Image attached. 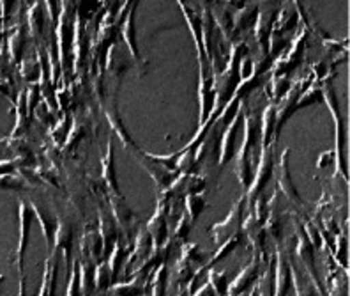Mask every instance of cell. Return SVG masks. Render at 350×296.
<instances>
[{"mask_svg": "<svg viewBox=\"0 0 350 296\" xmlns=\"http://www.w3.org/2000/svg\"><path fill=\"white\" fill-rule=\"evenodd\" d=\"M243 110V108H241ZM243 144H241L239 155H237V177L244 190L248 188L252 183V153L256 146L258 135H260V116L252 112V114H244L243 112Z\"/></svg>", "mask_w": 350, "mask_h": 296, "instance_id": "6da1fadb", "label": "cell"}, {"mask_svg": "<svg viewBox=\"0 0 350 296\" xmlns=\"http://www.w3.org/2000/svg\"><path fill=\"white\" fill-rule=\"evenodd\" d=\"M322 98L325 99V103H327L329 110L333 114L334 117V125H336V149H334V162L338 163V171L342 172L343 180L345 183L349 181L347 177V169L345 163H343V142H345V135H343V121H342V114H340V107H338V98L336 92L331 87V80L325 78L322 80Z\"/></svg>", "mask_w": 350, "mask_h": 296, "instance_id": "7a4b0ae2", "label": "cell"}, {"mask_svg": "<svg viewBox=\"0 0 350 296\" xmlns=\"http://www.w3.org/2000/svg\"><path fill=\"white\" fill-rule=\"evenodd\" d=\"M18 219H20V240H18L16 249V268H18V296H25V273H23V256H25L27 243L30 236V225H32V210L30 204L20 199V210H18Z\"/></svg>", "mask_w": 350, "mask_h": 296, "instance_id": "3957f363", "label": "cell"}, {"mask_svg": "<svg viewBox=\"0 0 350 296\" xmlns=\"http://www.w3.org/2000/svg\"><path fill=\"white\" fill-rule=\"evenodd\" d=\"M108 202H110L111 219H113V222H116L117 231H119L120 234H124L122 243L129 249L133 236L137 234V223H138L137 215L129 210V206L126 204L122 195H110V197H108Z\"/></svg>", "mask_w": 350, "mask_h": 296, "instance_id": "277c9868", "label": "cell"}, {"mask_svg": "<svg viewBox=\"0 0 350 296\" xmlns=\"http://www.w3.org/2000/svg\"><path fill=\"white\" fill-rule=\"evenodd\" d=\"M200 62V86H198V99H200V126L213 119L214 110V71H211L209 60L198 56Z\"/></svg>", "mask_w": 350, "mask_h": 296, "instance_id": "5b68a950", "label": "cell"}, {"mask_svg": "<svg viewBox=\"0 0 350 296\" xmlns=\"http://www.w3.org/2000/svg\"><path fill=\"white\" fill-rule=\"evenodd\" d=\"M273 169H274V155H273V147H264L260 155V162H258V169H256L255 177L252 180L250 186L246 190V202L248 204H253L256 197H260V192H264L267 181L273 176Z\"/></svg>", "mask_w": 350, "mask_h": 296, "instance_id": "8992f818", "label": "cell"}, {"mask_svg": "<svg viewBox=\"0 0 350 296\" xmlns=\"http://www.w3.org/2000/svg\"><path fill=\"white\" fill-rule=\"evenodd\" d=\"M244 204H246V197H241L232 206L230 213L226 215V219L223 222H218L216 225H213L211 234H213V240L216 241V245L223 243V241L235 236V234H239L241 223H243L244 219Z\"/></svg>", "mask_w": 350, "mask_h": 296, "instance_id": "52a82bcc", "label": "cell"}, {"mask_svg": "<svg viewBox=\"0 0 350 296\" xmlns=\"http://www.w3.org/2000/svg\"><path fill=\"white\" fill-rule=\"evenodd\" d=\"M295 231H297V245H295V252H297L299 261L304 264V273H306L308 277L312 279V282L315 284L317 291L324 295L321 280H319V271H317V264H315V249H313V245L308 241L304 231H301L299 223H295Z\"/></svg>", "mask_w": 350, "mask_h": 296, "instance_id": "ba28073f", "label": "cell"}, {"mask_svg": "<svg viewBox=\"0 0 350 296\" xmlns=\"http://www.w3.org/2000/svg\"><path fill=\"white\" fill-rule=\"evenodd\" d=\"M274 277H273V296H288L292 291L291 267H288V254L285 249L278 247L274 254Z\"/></svg>", "mask_w": 350, "mask_h": 296, "instance_id": "9c48e42d", "label": "cell"}, {"mask_svg": "<svg viewBox=\"0 0 350 296\" xmlns=\"http://www.w3.org/2000/svg\"><path fill=\"white\" fill-rule=\"evenodd\" d=\"M258 271H260V258H258L256 254H253L250 264H246V267L237 273V277L228 284L225 296H243L244 293L248 291L253 284L256 282V279H258Z\"/></svg>", "mask_w": 350, "mask_h": 296, "instance_id": "30bf717a", "label": "cell"}, {"mask_svg": "<svg viewBox=\"0 0 350 296\" xmlns=\"http://www.w3.org/2000/svg\"><path fill=\"white\" fill-rule=\"evenodd\" d=\"M71 250H73V223L57 217V227L53 232V245H51L50 254H62L66 264H73Z\"/></svg>", "mask_w": 350, "mask_h": 296, "instance_id": "8fae6325", "label": "cell"}, {"mask_svg": "<svg viewBox=\"0 0 350 296\" xmlns=\"http://www.w3.org/2000/svg\"><path fill=\"white\" fill-rule=\"evenodd\" d=\"M241 125H243V110H239V114L234 117V119L225 126L223 130L221 138H219V158L218 165L219 169L225 167L226 163L230 162L235 155V138H237V132H239Z\"/></svg>", "mask_w": 350, "mask_h": 296, "instance_id": "7c38bea8", "label": "cell"}, {"mask_svg": "<svg viewBox=\"0 0 350 296\" xmlns=\"http://www.w3.org/2000/svg\"><path fill=\"white\" fill-rule=\"evenodd\" d=\"M135 155L138 156V162L142 163V167L149 172L150 177H152L154 183H156V186H158L159 190H165L170 186V183L175 177V172L168 171V169L165 167V165H161L158 160H154L149 153H144V151L137 149L135 151Z\"/></svg>", "mask_w": 350, "mask_h": 296, "instance_id": "4fadbf2b", "label": "cell"}, {"mask_svg": "<svg viewBox=\"0 0 350 296\" xmlns=\"http://www.w3.org/2000/svg\"><path fill=\"white\" fill-rule=\"evenodd\" d=\"M241 231L246 234L248 238L250 245H252V249L255 250V254L260 258H264L265 254V229L264 223L258 222L253 215V211H250L246 219H243V223H241Z\"/></svg>", "mask_w": 350, "mask_h": 296, "instance_id": "5bb4252c", "label": "cell"}, {"mask_svg": "<svg viewBox=\"0 0 350 296\" xmlns=\"http://www.w3.org/2000/svg\"><path fill=\"white\" fill-rule=\"evenodd\" d=\"M30 210H32V215L38 219L39 225H41V232H43L44 241H46V249L51 250V245H53V232L57 227V217L51 213L46 208L43 201H36L32 199L30 201Z\"/></svg>", "mask_w": 350, "mask_h": 296, "instance_id": "9a60e30c", "label": "cell"}, {"mask_svg": "<svg viewBox=\"0 0 350 296\" xmlns=\"http://www.w3.org/2000/svg\"><path fill=\"white\" fill-rule=\"evenodd\" d=\"M278 186L285 193V197L292 202V206H295L299 211H303L304 202L301 195L295 190V185L292 183L291 171H288V149L283 151L282 163H280V176H278Z\"/></svg>", "mask_w": 350, "mask_h": 296, "instance_id": "2e32d148", "label": "cell"}, {"mask_svg": "<svg viewBox=\"0 0 350 296\" xmlns=\"http://www.w3.org/2000/svg\"><path fill=\"white\" fill-rule=\"evenodd\" d=\"M135 236H137L135 247H133L129 258L126 259V271H128V275H131L133 270H135V268L149 256L150 250H152V240H150V234L147 229H140L138 234H135Z\"/></svg>", "mask_w": 350, "mask_h": 296, "instance_id": "e0dca14e", "label": "cell"}, {"mask_svg": "<svg viewBox=\"0 0 350 296\" xmlns=\"http://www.w3.org/2000/svg\"><path fill=\"white\" fill-rule=\"evenodd\" d=\"M149 275H133L128 282L113 284L108 288V291L113 296H144L149 289Z\"/></svg>", "mask_w": 350, "mask_h": 296, "instance_id": "ac0fdd59", "label": "cell"}, {"mask_svg": "<svg viewBox=\"0 0 350 296\" xmlns=\"http://www.w3.org/2000/svg\"><path fill=\"white\" fill-rule=\"evenodd\" d=\"M98 220H99V236L103 241V256H107L108 250H111V247L116 245V241L119 240V231H117V225L111 219V215H108L107 211L99 206L98 211Z\"/></svg>", "mask_w": 350, "mask_h": 296, "instance_id": "d6986e66", "label": "cell"}, {"mask_svg": "<svg viewBox=\"0 0 350 296\" xmlns=\"http://www.w3.org/2000/svg\"><path fill=\"white\" fill-rule=\"evenodd\" d=\"M135 11H137V5H133L128 13H126L124 20H122V23H120V36H122V39H124V43L128 45V50L129 53H131L133 59L137 60V62H140L142 66V64H146V62L142 60L140 52H138L137 32H135Z\"/></svg>", "mask_w": 350, "mask_h": 296, "instance_id": "ffe728a7", "label": "cell"}, {"mask_svg": "<svg viewBox=\"0 0 350 296\" xmlns=\"http://www.w3.org/2000/svg\"><path fill=\"white\" fill-rule=\"evenodd\" d=\"M288 267H291L292 289L295 291V296H319L315 284H313L312 279L304 273V270H301V268L297 267V262L288 259Z\"/></svg>", "mask_w": 350, "mask_h": 296, "instance_id": "44dd1931", "label": "cell"}, {"mask_svg": "<svg viewBox=\"0 0 350 296\" xmlns=\"http://www.w3.org/2000/svg\"><path fill=\"white\" fill-rule=\"evenodd\" d=\"M262 149L269 147L276 140V105H267L260 114Z\"/></svg>", "mask_w": 350, "mask_h": 296, "instance_id": "7402d4cb", "label": "cell"}, {"mask_svg": "<svg viewBox=\"0 0 350 296\" xmlns=\"http://www.w3.org/2000/svg\"><path fill=\"white\" fill-rule=\"evenodd\" d=\"M103 180L107 183V188L110 195H120L119 183H117V171H116V160H113V140H108L107 153L103 158Z\"/></svg>", "mask_w": 350, "mask_h": 296, "instance_id": "603a6c76", "label": "cell"}, {"mask_svg": "<svg viewBox=\"0 0 350 296\" xmlns=\"http://www.w3.org/2000/svg\"><path fill=\"white\" fill-rule=\"evenodd\" d=\"M78 280H80L81 296H92L94 289V261L85 258H78Z\"/></svg>", "mask_w": 350, "mask_h": 296, "instance_id": "cb8c5ba5", "label": "cell"}, {"mask_svg": "<svg viewBox=\"0 0 350 296\" xmlns=\"http://www.w3.org/2000/svg\"><path fill=\"white\" fill-rule=\"evenodd\" d=\"M129 64H128V59H126L122 53L117 50V43L111 45L110 48H108L107 52V69L108 73L111 75V77L116 78L117 82L120 80V77L128 71Z\"/></svg>", "mask_w": 350, "mask_h": 296, "instance_id": "d4e9b609", "label": "cell"}, {"mask_svg": "<svg viewBox=\"0 0 350 296\" xmlns=\"http://www.w3.org/2000/svg\"><path fill=\"white\" fill-rule=\"evenodd\" d=\"M23 48H25V32H23L22 27H16L13 34L9 36L8 41L9 60L14 62V64H20V62H22Z\"/></svg>", "mask_w": 350, "mask_h": 296, "instance_id": "484cf974", "label": "cell"}, {"mask_svg": "<svg viewBox=\"0 0 350 296\" xmlns=\"http://www.w3.org/2000/svg\"><path fill=\"white\" fill-rule=\"evenodd\" d=\"M27 25H29L30 34L43 36L44 30V5L43 2H34L27 14Z\"/></svg>", "mask_w": 350, "mask_h": 296, "instance_id": "4316f807", "label": "cell"}, {"mask_svg": "<svg viewBox=\"0 0 350 296\" xmlns=\"http://www.w3.org/2000/svg\"><path fill=\"white\" fill-rule=\"evenodd\" d=\"M111 277L110 268H108V262L103 259V261L96 262L94 264V289L99 293V295H105L108 293V288L111 286Z\"/></svg>", "mask_w": 350, "mask_h": 296, "instance_id": "83f0119b", "label": "cell"}, {"mask_svg": "<svg viewBox=\"0 0 350 296\" xmlns=\"http://www.w3.org/2000/svg\"><path fill=\"white\" fill-rule=\"evenodd\" d=\"M167 282H168V270L167 264H159L154 270L152 277H150V296H167Z\"/></svg>", "mask_w": 350, "mask_h": 296, "instance_id": "f1b7e54d", "label": "cell"}, {"mask_svg": "<svg viewBox=\"0 0 350 296\" xmlns=\"http://www.w3.org/2000/svg\"><path fill=\"white\" fill-rule=\"evenodd\" d=\"M107 119L108 123H110V126L113 128V132H116V135H119L120 140L124 142V146L129 147V149L135 153V151L138 149L137 146H135V142L131 140V137H129V134L126 132L124 125H122V121H120L119 117V112H117V108H113V110H107Z\"/></svg>", "mask_w": 350, "mask_h": 296, "instance_id": "f546056e", "label": "cell"}, {"mask_svg": "<svg viewBox=\"0 0 350 296\" xmlns=\"http://www.w3.org/2000/svg\"><path fill=\"white\" fill-rule=\"evenodd\" d=\"M205 275H207V284L211 286V289L214 291V295L216 296H225L226 295V288H228V277H226V271H218V270H213V268H209V270L205 271Z\"/></svg>", "mask_w": 350, "mask_h": 296, "instance_id": "4dcf8cb0", "label": "cell"}, {"mask_svg": "<svg viewBox=\"0 0 350 296\" xmlns=\"http://www.w3.org/2000/svg\"><path fill=\"white\" fill-rule=\"evenodd\" d=\"M180 259L188 261L189 264H200V267L207 262V256H205L198 243H183V247H180Z\"/></svg>", "mask_w": 350, "mask_h": 296, "instance_id": "1f68e13d", "label": "cell"}, {"mask_svg": "<svg viewBox=\"0 0 350 296\" xmlns=\"http://www.w3.org/2000/svg\"><path fill=\"white\" fill-rule=\"evenodd\" d=\"M264 229H265V234H269L276 243L282 241V234H283L282 217H280V213L274 211L273 208H269V215H267V219H265Z\"/></svg>", "mask_w": 350, "mask_h": 296, "instance_id": "d6a6232c", "label": "cell"}, {"mask_svg": "<svg viewBox=\"0 0 350 296\" xmlns=\"http://www.w3.org/2000/svg\"><path fill=\"white\" fill-rule=\"evenodd\" d=\"M256 13H258V9L255 5L253 8H241L237 16L234 18V34L235 32H243V30L250 29V25L255 23Z\"/></svg>", "mask_w": 350, "mask_h": 296, "instance_id": "836d02e7", "label": "cell"}, {"mask_svg": "<svg viewBox=\"0 0 350 296\" xmlns=\"http://www.w3.org/2000/svg\"><path fill=\"white\" fill-rule=\"evenodd\" d=\"M184 202H186V213L193 222L202 215V211L205 210V204H207L204 193H189V195H186Z\"/></svg>", "mask_w": 350, "mask_h": 296, "instance_id": "e575fe53", "label": "cell"}, {"mask_svg": "<svg viewBox=\"0 0 350 296\" xmlns=\"http://www.w3.org/2000/svg\"><path fill=\"white\" fill-rule=\"evenodd\" d=\"M126 250H129L128 247H126L124 243H122V240H117L116 245L111 247V254L110 258H108V268H110V273L111 277L116 279L117 275H119V270L120 267H122V256H124Z\"/></svg>", "mask_w": 350, "mask_h": 296, "instance_id": "d590c367", "label": "cell"}, {"mask_svg": "<svg viewBox=\"0 0 350 296\" xmlns=\"http://www.w3.org/2000/svg\"><path fill=\"white\" fill-rule=\"evenodd\" d=\"M292 87V80L286 75L283 77H273L267 86V90H269V96L276 101V99H282L283 96L288 92V89Z\"/></svg>", "mask_w": 350, "mask_h": 296, "instance_id": "8d00e7d4", "label": "cell"}, {"mask_svg": "<svg viewBox=\"0 0 350 296\" xmlns=\"http://www.w3.org/2000/svg\"><path fill=\"white\" fill-rule=\"evenodd\" d=\"M191 277H193V264H189V262L184 261V259H179L174 268L172 284H174V286H186Z\"/></svg>", "mask_w": 350, "mask_h": 296, "instance_id": "74e56055", "label": "cell"}, {"mask_svg": "<svg viewBox=\"0 0 350 296\" xmlns=\"http://www.w3.org/2000/svg\"><path fill=\"white\" fill-rule=\"evenodd\" d=\"M349 291V282H347L345 270H342L340 273L334 271V275L331 273L329 277V296H347Z\"/></svg>", "mask_w": 350, "mask_h": 296, "instance_id": "f35d334b", "label": "cell"}, {"mask_svg": "<svg viewBox=\"0 0 350 296\" xmlns=\"http://www.w3.org/2000/svg\"><path fill=\"white\" fill-rule=\"evenodd\" d=\"M333 258L336 259V262H340V267L345 270L347 268V238L343 232H338L334 234V243L333 249H331Z\"/></svg>", "mask_w": 350, "mask_h": 296, "instance_id": "ab89813d", "label": "cell"}, {"mask_svg": "<svg viewBox=\"0 0 350 296\" xmlns=\"http://www.w3.org/2000/svg\"><path fill=\"white\" fill-rule=\"evenodd\" d=\"M193 223L195 222L189 219L188 213H186V211H183V213L179 215V222H177V225H175L174 240L180 241V243H186V238H188L189 231H191Z\"/></svg>", "mask_w": 350, "mask_h": 296, "instance_id": "60d3db41", "label": "cell"}, {"mask_svg": "<svg viewBox=\"0 0 350 296\" xmlns=\"http://www.w3.org/2000/svg\"><path fill=\"white\" fill-rule=\"evenodd\" d=\"M205 180L202 176H195V174H186V183H184V195H189V193H204Z\"/></svg>", "mask_w": 350, "mask_h": 296, "instance_id": "b9f144b4", "label": "cell"}, {"mask_svg": "<svg viewBox=\"0 0 350 296\" xmlns=\"http://www.w3.org/2000/svg\"><path fill=\"white\" fill-rule=\"evenodd\" d=\"M85 134H87L85 125H83V123H80V125H78V123H77V125H75L73 128L69 130L68 137H66V142H64L66 149H73V147L77 146L78 142L83 140Z\"/></svg>", "mask_w": 350, "mask_h": 296, "instance_id": "7bdbcfd3", "label": "cell"}, {"mask_svg": "<svg viewBox=\"0 0 350 296\" xmlns=\"http://www.w3.org/2000/svg\"><path fill=\"white\" fill-rule=\"evenodd\" d=\"M27 188L23 177H18L16 174H0V190H22Z\"/></svg>", "mask_w": 350, "mask_h": 296, "instance_id": "ee69618b", "label": "cell"}, {"mask_svg": "<svg viewBox=\"0 0 350 296\" xmlns=\"http://www.w3.org/2000/svg\"><path fill=\"white\" fill-rule=\"evenodd\" d=\"M68 128H69L68 117L60 119L59 123H57V125L51 128V138L55 140L57 146H60V144H64V142H66V137H68V134H69Z\"/></svg>", "mask_w": 350, "mask_h": 296, "instance_id": "f6af8a7d", "label": "cell"}, {"mask_svg": "<svg viewBox=\"0 0 350 296\" xmlns=\"http://www.w3.org/2000/svg\"><path fill=\"white\" fill-rule=\"evenodd\" d=\"M22 64V77L27 82H34L39 77V62L36 60H23Z\"/></svg>", "mask_w": 350, "mask_h": 296, "instance_id": "bcb514c9", "label": "cell"}, {"mask_svg": "<svg viewBox=\"0 0 350 296\" xmlns=\"http://www.w3.org/2000/svg\"><path fill=\"white\" fill-rule=\"evenodd\" d=\"M66 296H81L80 293V280H78V264L77 261L73 262V268H71V275H69V284Z\"/></svg>", "mask_w": 350, "mask_h": 296, "instance_id": "7dc6e473", "label": "cell"}, {"mask_svg": "<svg viewBox=\"0 0 350 296\" xmlns=\"http://www.w3.org/2000/svg\"><path fill=\"white\" fill-rule=\"evenodd\" d=\"M36 116H38L39 121H43V123H48L51 119V110L46 103H39L36 105Z\"/></svg>", "mask_w": 350, "mask_h": 296, "instance_id": "c3c4849f", "label": "cell"}, {"mask_svg": "<svg viewBox=\"0 0 350 296\" xmlns=\"http://www.w3.org/2000/svg\"><path fill=\"white\" fill-rule=\"evenodd\" d=\"M18 169L16 160H0V174H11Z\"/></svg>", "mask_w": 350, "mask_h": 296, "instance_id": "681fc988", "label": "cell"}, {"mask_svg": "<svg viewBox=\"0 0 350 296\" xmlns=\"http://www.w3.org/2000/svg\"><path fill=\"white\" fill-rule=\"evenodd\" d=\"M333 160H334V149L327 151V153L321 155V158H319V163H317V167H319V169L329 167V165L333 163Z\"/></svg>", "mask_w": 350, "mask_h": 296, "instance_id": "f907efd6", "label": "cell"}, {"mask_svg": "<svg viewBox=\"0 0 350 296\" xmlns=\"http://www.w3.org/2000/svg\"><path fill=\"white\" fill-rule=\"evenodd\" d=\"M16 0H0V9H2V18H8V14L13 11Z\"/></svg>", "mask_w": 350, "mask_h": 296, "instance_id": "816d5d0a", "label": "cell"}, {"mask_svg": "<svg viewBox=\"0 0 350 296\" xmlns=\"http://www.w3.org/2000/svg\"><path fill=\"white\" fill-rule=\"evenodd\" d=\"M60 0H46V5L48 9H50V18L51 20H55V11L57 8H59Z\"/></svg>", "mask_w": 350, "mask_h": 296, "instance_id": "f5cc1de1", "label": "cell"}, {"mask_svg": "<svg viewBox=\"0 0 350 296\" xmlns=\"http://www.w3.org/2000/svg\"><path fill=\"white\" fill-rule=\"evenodd\" d=\"M2 284H4V275H0V289H2Z\"/></svg>", "mask_w": 350, "mask_h": 296, "instance_id": "db71d44e", "label": "cell"}, {"mask_svg": "<svg viewBox=\"0 0 350 296\" xmlns=\"http://www.w3.org/2000/svg\"><path fill=\"white\" fill-rule=\"evenodd\" d=\"M2 36H4V30H2V27H0V39H2Z\"/></svg>", "mask_w": 350, "mask_h": 296, "instance_id": "11a10c76", "label": "cell"}, {"mask_svg": "<svg viewBox=\"0 0 350 296\" xmlns=\"http://www.w3.org/2000/svg\"><path fill=\"white\" fill-rule=\"evenodd\" d=\"M99 296H103V295H99Z\"/></svg>", "mask_w": 350, "mask_h": 296, "instance_id": "9f6ffc18", "label": "cell"}, {"mask_svg": "<svg viewBox=\"0 0 350 296\" xmlns=\"http://www.w3.org/2000/svg\"><path fill=\"white\" fill-rule=\"evenodd\" d=\"M144 296H146V295H144Z\"/></svg>", "mask_w": 350, "mask_h": 296, "instance_id": "6f0895ef", "label": "cell"}]
</instances>
